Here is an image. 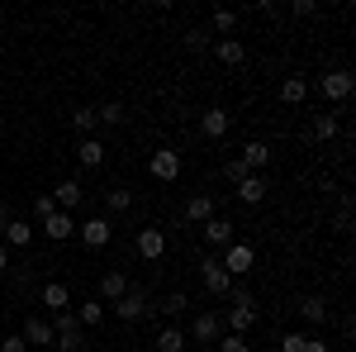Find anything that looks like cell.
<instances>
[{
	"label": "cell",
	"mask_w": 356,
	"mask_h": 352,
	"mask_svg": "<svg viewBox=\"0 0 356 352\" xmlns=\"http://www.w3.org/2000/svg\"><path fill=\"white\" fill-rule=\"evenodd\" d=\"M337 129H342V124H337V114H328V109H323V114H314V138H323V143H328V138H337Z\"/></svg>",
	"instance_id": "f546056e"
},
{
	"label": "cell",
	"mask_w": 356,
	"mask_h": 352,
	"mask_svg": "<svg viewBox=\"0 0 356 352\" xmlns=\"http://www.w3.org/2000/svg\"><path fill=\"white\" fill-rule=\"evenodd\" d=\"M204 43H209V29H191L186 33V48H204Z\"/></svg>",
	"instance_id": "74e56055"
},
{
	"label": "cell",
	"mask_w": 356,
	"mask_h": 352,
	"mask_svg": "<svg viewBox=\"0 0 356 352\" xmlns=\"http://www.w3.org/2000/svg\"><path fill=\"white\" fill-rule=\"evenodd\" d=\"M72 124H76L86 138H95V129H100V114H95V105H76V109H72Z\"/></svg>",
	"instance_id": "7402d4cb"
},
{
	"label": "cell",
	"mask_w": 356,
	"mask_h": 352,
	"mask_svg": "<svg viewBox=\"0 0 356 352\" xmlns=\"http://www.w3.org/2000/svg\"><path fill=\"white\" fill-rule=\"evenodd\" d=\"M219 262H223V271H228V276H247V271H252V262H257V252H252V243H228Z\"/></svg>",
	"instance_id": "8992f818"
},
{
	"label": "cell",
	"mask_w": 356,
	"mask_h": 352,
	"mask_svg": "<svg viewBox=\"0 0 356 352\" xmlns=\"http://www.w3.org/2000/svg\"><path fill=\"white\" fill-rule=\"evenodd\" d=\"M186 348H191V338H186L176 324H166L162 333H157V343H152V352H186Z\"/></svg>",
	"instance_id": "e0dca14e"
},
{
	"label": "cell",
	"mask_w": 356,
	"mask_h": 352,
	"mask_svg": "<svg viewBox=\"0 0 356 352\" xmlns=\"http://www.w3.org/2000/svg\"><path fill=\"white\" fill-rule=\"evenodd\" d=\"M295 15H300V20H309V15H318V5H314V0H295Z\"/></svg>",
	"instance_id": "ab89813d"
},
{
	"label": "cell",
	"mask_w": 356,
	"mask_h": 352,
	"mask_svg": "<svg viewBox=\"0 0 356 352\" xmlns=\"http://www.w3.org/2000/svg\"><path fill=\"white\" fill-rule=\"evenodd\" d=\"M223 176H228V181L238 186V181H243V176H247V167L238 162V158H233V162H223Z\"/></svg>",
	"instance_id": "d590c367"
},
{
	"label": "cell",
	"mask_w": 356,
	"mask_h": 352,
	"mask_svg": "<svg viewBox=\"0 0 356 352\" xmlns=\"http://www.w3.org/2000/svg\"><path fill=\"white\" fill-rule=\"evenodd\" d=\"M0 338H5V333H0Z\"/></svg>",
	"instance_id": "f6af8a7d"
},
{
	"label": "cell",
	"mask_w": 356,
	"mask_h": 352,
	"mask_svg": "<svg viewBox=\"0 0 356 352\" xmlns=\"http://www.w3.org/2000/svg\"><path fill=\"white\" fill-rule=\"evenodd\" d=\"M266 176H243V181H238V200H243V205H261V200H266Z\"/></svg>",
	"instance_id": "2e32d148"
},
{
	"label": "cell",
	"mask_w": 356,
	"mask_h": 352,
	"mask_svg": "<svg viewBox=\"0 0 356 352\" xmlns=\"http://www.w3.org/2000/svg\"><path fill=\"white\" fill-rule=\"evenodd\" d=\"M300 314L309 319V324H328V300H323V296H304L300 300Z\"/></svg>",
	"instance_id": "ffe728a7"
},
{
	"label": "cell",
	"mask_w": 356,
	"mask_h": 352,
	"mask_svg": "<svg viewBox=\"0 0 356 352\" xmlns=\"http://www.w3.org/2000/svg\"><path fill=\"white\" fill-rule=\"evenodd\" d=\"M214 53H219V62H228V67H238V62L247 57V48L238 43V38H219V48H214Z\"/></svg>",
	"instance_id": "f1b7e54d"
},
{
	"label": "cell",
	"mask_w": 356,
	"mask_h": 352,
	"mask_svg": "<svg viewBox=\"0 0 356 352\" xmlns=\"http://www.w3.org/2000/svg\"><path fill=\"white\" fill-rule=\"evenodd\" d=\"M19 338H24L29 348H53V324L48 319H24V333Z\"/></svg>",
	"instance_id": "9a60e30c"
},
{
	"label": "cell",
	"mask_w": 356,
	"mask_h": 352,
	"mask_svg": "<svg viewBox=\"0 0 356 352\" xmlns=\"http://www.w3.org/2000/svg\"><path fill=\"white\" fill-rule=\"evenodd\" d=\"M152 309H162L166 319H176V314H186V309H191V296H186V291H171V296H166L162 305H152Z\"/></svg>",
	"instance_id": "83f0119b"
},
{
	"label": "cell",
	"mask_w": 356,
	"mask_h": 352,
	"mask_svg": "<svg viewBox=\"0 0 356 352\" xmlns=\"http://www.w3.org/2000/svg\"><path fill=\"white\" fill-rule=\"evenodd\" d=\"M300 352H328V343H323V338H304Z\"/></svg>",
	"instance_id": "60d3db41"
},
{
	"label": "cell",
	"mask_w": 356,
	"mask_h": 352,
	"mask_svg": "<svg viewBox=\"0 0 356 352\" xmlns=\"http://www.w3.org/2000/svg\"><path fill=\"white\" fill-rule=\"evenodd\" d=\"M48 195H53V205H57V210H67V215H72V210H76V205L86 200V186H81V181H57V186L48 190Z\"/></svg>",
	"instance_id": "8fae6325"
},
{
	"label": "cell",
	"mask_w": 356,
	"mask_h": 352,
	"mask_svg": "<svg viewBox=\"0 0 356 352\" xmlns=\"http://www.w3.org/2000/svg\"><path fill=\"white\" fill-rule=\"evenodd\" d=\"M228 29H238V15H233V10H214V20H209V33H228Z\"/></svg>",
	"instance_id": "1f68e13d"
},
{
	"label": "cell",
	"mask_w": 356,
	"mask_h": 352,
	"mask_svg": "<svg viewBox=\"0 0 356 352\" xmlns=\"http://www.w3.org/2000/svg\"><path fill=\"white\" fill-rule=\"evenodd\" d=\"M43 305H48V309H72V291H67V286H62V281H48V286H43Z\"/></svg>",
	"instance_id": "d6986e66"
},
{
	"label": "cell",
	"mask_w": 356,
	"mask_h": 352,
	"mask_svg": "<svg viewBox=\"0 0 356 352\" xmlns=\"http://www.w3.org/2000/svg\"><path fill=\"white\" fill-rule=\"evenodd\" d=\"M204 243L214 247V252H223L228 243H238V224L233 219H209L204 224Z\"/></svg>",
	"instance_id": "ba28073f"
},
{
	"label": "cell",
	"mask_w": 356,
	"mask_h": 352,
	"mask_svg": "<svg viewBox=\"0 0 356 352\" xmlns=\"http://www.w3.org/2000/svg\"><path fill=\"white\" fill-rule=\"evenodd\" d=\"M318 91H323V100H328V105H342V100H352L356 82H352V72H347V67H332V72L318 77Z\"/></svg>",
	"instance_id": "6da1fadb"
},
{
	"label": "cell",
	"mask_w": 356,
	"mask_h": 352,
	"mask_svg": "<svg viewBox=\"0 0 356 352\" xmlns=\"http://www.w3.org/2000/svg\"><path fill=\"white\" fill-rule=\"evenodd\" d=\"M72 314H76V324H81V328H95L100 319H105V305H100V300H86L81 309H72Z\"/></svg>",
	"instance_id": "4316f807"
},
{
	"label": "cell",
	"mask_w": 356,
	"mask_h": 352,
	"mask_svg": "<svg viewBox=\"0 0 356 352\" xmlns=\"http://www.w3.org/2000/svg\"><path fill=\"white\" fill-rule=\"evenodd\" d=\"M219 352H252V343H247L243 333H223V338H219Z\"/></svg>",
	"instance_id": "d6a6232c"
},
{
	"label": "cell",
	"mask_w": 356,
	"mask_h": 352,
	"mask_svg": "<svg viewBox=\"0 0 356 352\" xmlns=\"http://www.w3.org/2000/svg\"><path fill=\"white\" fill-rule=\"evenodd\" d=\"M76 238H81L86 247H105V243L114 238V224H110L105 215H90L86 224H76Z\"/></svg>",
	"instance_id": "5b68a950"
},
{
	"label": "cell",
	"mask_w": 356,
	"mask_h": 352,
	"mask_svg": "<svg viewBox=\"0 0 356 352\" xmlns=\"http://www.w3.org/2000/svg\"><path fill=\"white\" fill-rule=\"evenodd\" d=\"M238 162L247 167V176H261V167L271 162V148H266L261 138H247V143H243V153H238Z\"/></svg>",
	"instance_id": "52a82bcc"
},
{
	"label": "cell",
	"mask_w": 356,
	"mask_h": 352,
	"mask_svg": "<svg viewBox=\"0 0 356 352\" xmlns=\"http://www.w3.org/2000/svg\"><path fill=\"white\" fill-rule=\"evenodd\" d=\"M38 229H43V234H48L53 243H67V238H76V219L67 215V210H53V215L43 219Z\"/></svg>",
	"instance_id": "9c48e42d"
},
{
	"label": "cell",
	"mask_w": 356,
	"mask_h": 352,
	"mask_svg": "<svg viewBox=\"0 0 356 352\" xmlns=\"http://www.w3.org/2000/svg\"><path fill=\"white\" fill-rule=\"evenodd\" d=\"M95 114H100V124H124V105H114V100H110V105H100Z\"/></svg>",
	"instance_id": "836d02e7"
},
{
	"label": "cell",
	"mask_w": 356,
	"mask_h": 352,
	"mask_svg": "<svg viewBox=\"0 0 356 352\" xmlns=\"http://www.w3.org/2000/svg\"><path fill=\"white\" fill-rule=\"evenodd\" d=\"M200 281H204V291H209V296H228V291H233V276L223 271L219 252H209V257L200 262Z\"/></svg>",
	"instance_id": "277c9868"
},
{
	"label": "cell",
	"mask_w": 356,
	"mask_h": 352,
	"mask_svg": "<svg viewBox=\"0 0 356 352\" xmlns=\"http://www.w3.org/2000/svg\"><path fill=\"white\" fill-rule=\"evenodd\" d=\"M228 296H233V309H228V328H233V333H247V328L257 324V300L247 296L243 286H233Z\"/></svg>",
	"instance_id": "7a4b0ae2"
},
{
	"label": "cell",
	"mask_w": 356,
	"mask_h": 352,
	"mask_svg": "<svg viewBox=\"0 0 356 352\" xmlns=\"http://www.w3.org/2000/svg\"><path fill=\"white\" fill-rule=\"evenodd\" d=\"M304 348V333H285L280 338V352H300Z\"/></svg>",
	"instance_id": "f35d334b"
},
{
	"label": "cell",
	"mask_w": 356,
	"mask_h": 352,
	"mask_svg": "<svg viewBox=\"0 0 356 352\" xmlns=\"http://www.w3.org/2000/svg\"><path fill=\"white\" fill-rule=\"evenodd\" d=\"M124 291H129L124 271H105V276H100V296H95V300H119Z\"/></svg>",
	"instance_id": "44dd1931"
},
{
	"label": "cell",
	"mask_w": 356,
	"mask_h": 352,
	"mask_svg": "<svg viewBox=\"0 0 356 352\" xmlns=\"http://www.w3.org/2000/svg\"><path fill=\"white\" fill-rule=\"evenodd\" d=\"M48 324H53V338H72V333H81V324H76V314H72V309H57Z\"/></svg>",
	"instance_id": "484cf974"
},
{
	"label": "cell",
	"mask_w": 356,
	"mask_h": 352,
	"mask_svg": "<svg viewBox=\"0 0 356 352\" xmlns=\"http://www.w3.org/2000/svg\"><path fill=\"white\" fill-rule=\"evenodd\" d=\"M5 243L10 247H29L33 243V224H29V219H10V224H5Z\"/></svg>",
	"instance_id": "ac0fdd59"
},
{
	"label": "cell",
	"mask_w": 356,
	"mask_h": 352,
	"mask_svg": "<svg viewBox=\"0 0 356 352\" xmlns=\"http://www.w3.org/2000/svg\"><path fill=\"white\" fill-rule=\"evenodd\" d=\"M186 219H191V224H209V219H214V200H209V195H191Z\"/></svg>",
	"instance_id": "603a6c76"
},
{
	"label": "cell",
	"mask_w": 356,
	"mask_h": 352,
	"mask_svg": "<svg viewBox=\"0 0 356 352\" xmlns=\"http://www.w3.org/2000/svg\"><path fill=\"white\" fill-rule=\"evenodd\" d=\"M76 162H81L86 171H100V167H105V143H100V138H81V148H76Z\"/></svg>",
	"instance_id": "5bb4252c"
},
{
	"label": "cell",
	"mask_w": 356,
	"mask_h": 352,
	"mask_svg": "<svg viewBox=\"0 0 356 352\" xmlns=\"http://www.w3.org/2000/svg\"><path fill=\"white\" fill-rule=\"evenodd\" d=\"M166 252V234L162 229H138V257L143 262H157Z\"/></svg>",
	"instance_id": "7c38bea8"
},
{
	"label": "cell",
	"mask_w": 356,
	"mask_h": 352,
	"mask_svg": "<svg viewBox=\"0 0 356 352\" xmlns=\"http://www.w3.org/2000/svg\"><path fill=\"white\" fill-rule=\"evenodd\" d=\"M191 338H195V343H219V338H223V319H219V314H195Z\"/></svg>",
	"instance_id": "4fadbf2b"
},
{
	"label": "cell",
	"mask_w": 356,
	"mask_h": 352,
	"mask_svg": "<svg viewBox=\"0 0 356 352\" xmlns=\"http://www.w3.org/2000/svg\"><path fill=\"white\" fill-rule=\"evenodd\" d=\"M105 205H110L114 215L129 210V205H134V190H129V186H110V190H105Z\"/></svg>",
	"instance_id": "4dcf8cb0"
},
{
	"label": "cell",
	"mask_w": 356,
	"mask_h": 352,
	"mask_svg": "<svg viewBox=\"0 0 356 352\" xmlns=\"http://www.w3.org/2000/svg\"><path fill=\"white\" fill-rule=\"evenodd\" d=\"M53 210H57V205H53V195H38V200H33V219H38V224L53 215Z\"/></svg>",
	"instance_id": "e575fe53"
},
{
	"label": "cell",
	"mask_w": 356,
	"mask_h": 352,
	"mask_svg": "<svg viewBox=\"0 0 356 352\" xmlns=\"http://www.w3.org/2000/svg\"><path fill=\"white\" fill-rule=\"evenodd\" d=\"M304 95H309V82H304V77H285V82H280V100H285V105H300Z\"/></svg>",
	"instance_id": "d4e9b609"
},
{
	"label": "cell",
	"mask_w": 356,
	"mask_h": 352,
	"mask_svg": "<svg viewBox=\"0 0 356 352\" xmlns=\"http://www.w3.org/2000/svg\"><path fill=\"white\" fill-rule=\"evenodd\" d=\"M10 267V252H5V243H0V271Z\"/></svg>",
	"instance_id": "7bdbcfd3"
},
{
	"label": "cell",
	"mask_w": 356,
	"mask_h": 352,
	"mask_svg": "<svg viewBox=\"0 0 356 352\" xmlns=\"http://www.w3.org/2000/svg\"><path fill=\"white\" fill-rule=\"evenodd\" d=\"M200 129H204V138H223L228 134V114H223V109H204Z\"/></svg>",
	"instance_id": "cb8c5ba5"
},
{
	"label": "cell",
	"mask_w": 356,
	"mask_h": 352,
	"mask_svg": "<svg viewBox=\"0 0 356 352\" xmlns=\"http://www.w3.org/2000/svg\"><path fill=\"white\" fill-rule=\"evenodd\" d=\"M147 167H152L157 181H176V176H181V153H176V148H157Z\"/></svg>",
	"instance_id": "30bf717a"
},
{
	"label": "cell",
	"mask_w": 356,
	"mask_h": 352,
	"mask_svg": "<svg viewBox=\"0 0 356 352\" xmlns=\"http://www.w3.org/2000/svg\"><path fill=\"white\" fill-rule=\"evenodd\" d=\"M114 314H119L124 324H138V319H147V314H152V300H147V291H134V286H129L124 296L114 300Z\"/></svg>",
	"instance_id": "3957f363"
},
{
	"label": "cell",
	"mask_w": 356,
	"mask_h": 352,
	"mask_svg": "<svg viewBox=\"0 0 356 352\" xmlns=\"http://www.w3.org/2000/svg\"><path fill=\"white\" fill-rule=\"evenodd\" d=\"M29 343L24 338H19V333H5V338H0V352H24Z\"/></svg>",
	"instance_id": "8d00e7d4"
},
{
	"label": "cell",
	"mask_w": 356,
	"mask_h": 352,
	"mask_svg": "<svg viewBox=\"0 0 356 352\" xmlns=\"http://www.w3.org/2000/svg\"><path fill=\"white\" fill-rule=\"evenodd\" d=\"M143 352H152V348H143Z\"/></svg>",
	"instance_id": "ee69618b"
},
{
	"label": "cell",
	"mask_w": 356,
	"mask_h": 352,
	"mask_svg": "<svg viewBox=\"0 0 356 352\" xmlns=\"http://www.w3.org/2000/svg\"><path fill=\"white\" fill-rule=\"evenodd\" d=\"M5 224H10V205H0V234H5Z\"/></svg>",
	"instance_id": "b9f144b4"
}]
</instances>
